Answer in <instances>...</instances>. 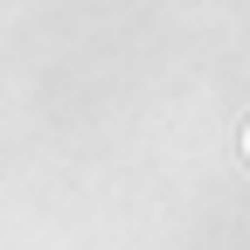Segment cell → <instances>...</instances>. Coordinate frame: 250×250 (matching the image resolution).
<instances>
[{"instance_id":"obj_1","label":"cell","mask_w":250,"mask_h":250,"mask_svg":"<svg viewBox=\"0 0 250 250\" xmlns=\"http://www.w3.org/2000/svg\"><path fill=\"white\" fill-rule=\"evenodd\" d=\"M243 146H250V132H243Z\"/></svg>"}]
</instances>
